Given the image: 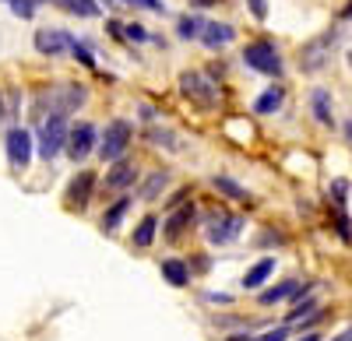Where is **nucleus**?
<instances>
[{"mask_svg": "<svg viewBox=\"0 0 352 341\" xmlns=\"http://www.w3.org/2000/svg\"><path fill=\"white\" fill-rule=\"evenodd\" d=\"M88 102V89L85 84H53V89L39 92L32 102V117L46 120V117H71Z\"/></svg>", "mask_w": 352, "mask_h": 341, "instance_id": "f257e3e1", "label": "nucleus"}, {"mask_svg": "<svg viewBox=\"0 0 352 341\" xmlns=\"http://www.w3.org/2000/svg\"><path fill=\"white\" fill-rule=\"evenodd\" d=\"M338 43H342V32H338V28H328V32L314 36V39L300 49V71H303V74L324 71L328 60H331V49H335Z\"/></svg>", "mask_w": 352, "mask_h": 341, "instance_id": "f03ea898", "label": "nucleus"}, {"mask_svg": "<svg viewBox=\"0 0 352 341\" xmlns=\"http://www.w3.org/2000/svg\"><path fill=\"white\" fill-rule=\"evenodd\" d=\"M180 92H184L197 109H215L219 99H222L215 78L204 74V71H184V74H180Z\"/></svg>", "mask_w": 352, "mask_h": 341, "instance_id": "7ed1b4c3", "label": "nucleus"}, {"mask_svg": "<svg viewBox=\"0 0 352 341\" xmlns=\"http://www.w3.org/2000/svg\"><path fill=\"white\" fill-rule=\"evenodd\" d=\"M243 64L257 74H268V78H278L282 74V53L272 39H257V43H247L243 46Z\"/></svg>", "mask_w": 352, "mask_h": 341, "instance_id": "20e7f679", "label": "nucleus"}, {"mask_svg": "<svg viewBox=\"0 0 352 341\" xmlns=\"http://www.w3.org/2000/svg\"><path fill=\"white\" fill-rule=\"evenodd\" d=\"M67 117H46L43 120V127H39V141H36V152H39V158H46V162H53L56 155L64 152V145H67Z\"/></svg>", "mask_w": 352, "mask_h": 341, "instance_id": "39448f33", "label": "nucleus"}, {"mask_svg": "<svg viewBox=\"0 0 352 341\" xmlns=\"http://www.w3.org/2000/svg\"><path fill=\"white\" fill-rule=\"evenodd\" d=\"M131 137H134V130H131L127 120H109L102 137H99V145H96V152L102 155V162H116V158H124V152L131 148Z\"/></svg>", "mask_w": 352, "mask_h": 341, "instance_id": "423d86ee", "label": "nucleus"}, {"mask_svg": "<svg viewBox=\"0 0 352 341\" xmlns=\"http://www.w3.org/2000/svg\"><path fill=\"white\" fill-rule=\"evenodd\" d=\"M96 145H99L96 127L81 120V124H74V127L67 130V145H64V152L71 155V162H85L88 155L96 152Z\"/></svg>", "mask_w": 352, "mask_h": 341, "instance_id": "0eeeda50", "label": "nucleus"}, {"mask_svg": "<svg viewBox=\"0 0 352 341\" xmlns=\"http://www.w3.org/2000/svg\"><path fill=\"white\" fill-rule=\"evenodd\" d=\"M4 148H8V162L14 169H28L32 152H36V141H32V134H28L25 127H11L8 137H4Z\"/></svg>", "mask_w": 352, "mask_h": 341, "instance_id": "6e6552de", "label": "nucleus"}, {"mask_svg": "<svg viewBox=\"0 0 352 341\" xmlns=\"http://www.w3.org/2000/svg\"><path fill=\"white\" fill-rule=\"evenodd\" d=\"M204 233H208V243L222 246V243L236 239L243 233V218H236V215H212L208 225H204Z\"/></svg>", "mask_w": 352, "mask_h": 341, "instance_id": "1a4fd4ad", "label": "nucleus"}, {"mask_svg": "<svg viewBox=\"0 0 352 341\" xmlns=\"http://www.w3.org/2000/svg\"><path fill=\"white\" fill-rule=\"evenodd\" d=\"M32 43H36V49H39L43 56H60V53H71L74 36L64 32V28H39Z\"/></svg>", "mask_w": 352, "mask_h": 341, "instance_id": "9d476101", "label": "nucleus"}, {"mask_svg": "<svg viewBox=\"0 0 352 341\" xmlns=\"http://www.w3.org/2000/svg\"><path fill=\"white\" fill-rule=\"evenodd\" d=\"M92 190H96V173L92 169H81V173L67 183V208H78V211H85L88 208V201H92Z\"/></svg>", "mask_w": 352, "mask_h": 341, "instance_id": "9b49d317", "label": "nucleus"}, {"mask_svg": "<svg viewBox=\"0 0 352 341\" xmlns=\"http://www.w3.org/2000/svg\"><path fill=\"white\" fill-rule=\"evenodd\" d=\"M134 180H138V165L127 162V158H116L113 169L106 173V190H109V193H120V190L134 187Z\"/></svg>", "mask_w": 352, "mask_h": 341, "instance_id": "f8f14e48", "label": "nucleus"}, {"mask_svg": "<svg viewBox=\"0 0 352 341\" xmlns=\"http://www.w3.org/2000/svg\"><path fill=\"white\" fill-rule=\"evenodd\" d=\"M232 39H236V28L226 25V21H204V28H201V43L208 49H222Z\"/></svg>", "mask_w": 352, "mask_h": 341, "instance_id": "ddd939ff", "label": "nucleus"}, {"mask_svg": "<svg viewBox=\"0 0 352 341\" xmlns=\"http://www.w3.org/2000/svg\"><path fill=\"white\" fill-rule=\"evenodd\" d=\"M310 109H314V120H317L320 127H331V124H335L331 92H328V89H314V92H310Z\"/></svg>", "mask_w": 352, "mask_h": 341, "instance_id": "4468645a", "label": "nucleus"}, {"mask_svg": "<svg viewBox=\"0 0 352 341\" xmlns=\"http://www.w3.org/2000/svg\"><path fill=\"white\" fill-rule=\"evenodd\" d=\"M303 289V281L300 278H289V281H282V285H272V289H261V306H272V303H282V299H289V296H296Z\"/></svg>", "mask_w": 352, "mask_h": 341, "instance_id": "2eb2a0df", "label": "nucleus"}, {"mask_svg": "<svg viewBox=\"0 0 352 341\" xmlns=\"http://www.w3.org/2000/svg\"><path fill=\"white\" fill-rule=\"evenodd\" d=\"M272 271H275V257H264V261H257V264L243 274V289H261L264 281L272 278Z\"/></svg>", "mask_w": 352, "mask_h": 341, "instance_id": "dca6fc26", "label": "nucleus"}, {"mask_svg": "<svg viewBox=\"0 0 352 341\" xmlns=\"http://www.w3.org/2000/svg\"><path fill=\"white\" fill-rule=\"evenodd\" d=\"M282 102H285V92L278 89V84H272L264 95H257V102H254V113H261V117H272L275 109H282Z\"/></svg>", "mask_w": 352, "mask_h": 341, "instance_id": "f3484780", "label": "nucleus"}, {"mask_svg": "<svg viewBox=\"0 0 352 341\" xmlns=\"http://www.w3.org/2000/svg\"><path fill=\"white\" fill-rule=\"evenodd\" d=\"M187 225H194V208H190V204L180 208V211L166 222V239H180V236L187 233Z\"/></svg>", "mask_w": 352, "mask_h": 341, "instance_id": "a211bd4d", "label": "nucleus"}, {"mask_svg": "<svg viewBox=\"0 0 352 341\" xmlns=\"http://www.w3.org/2000/svg\"><path fill=\"white\" fill-rule=\"evenodd\" d=\"M67 14H74V18H99V0H56Z\"/></svg>", "mask_w": 352, "mask_h": 341, "instance_id": "6ab92c4d", "label": "nucleus"}, {"mask_svg": "<svg viewBox=\"0 0 352 341\" xmlns=\"http://www.w3.org/2000/svg\"><path fill=\"white\" fill-rule=\"evenodd\" d=\"M127 208H131V197H120L113 208H106V215H102V233H116V225L124 222Z\"/></svg>", "mask_w": 352, "mask_h": 341, "instance_id": "aec40b11", "label": "nucleus"}, {"mask_svg": "<svg viewBox=\"0 0 352 341\" xmlns=\"http://www.w3.org/2000/svg\"><path fill=\"white\" fill-rule=\"evenodd\" d=\"M166 183H169V173L166 169H155V173L144 180V187H141V201H155V197L166 190Z\"/></svg>", "mask_w": 352, "mask_h": 341, "instance_id": "412c9836", "label": "nucleus"}, {"mask_svg": "<svg viewBox=\"0 0 352 341\" xmlns=\"http://www.w3.org/2000/svg\"><path fill=\"white\" fill-rule=\"evenodd\" d=\"M162 274H166L169 285H176V289H184L187 281H190V271H187V264H180V261H162Z\"/></svg>", "mask_w": 352, "mask_h": 341, "instance_id": "4be33fe9", "label": "nucleus"}, {"mask_svg": "<svg viewBox=\"0 0 352 341\" xmlns=\"http://www.w3.org/2000/svg\"><path fill=\"white\" fill-rule=\"evenodd\" d=\"M201 28H204L201 14H184L180 21H176V36L180 39H201Z\"/></svg>", "mask_w": 352, "mask_h": 341, "instance_id": "5701e85b", "label": "nucleus"}, {"mask_svg": "<svg viewBox=\"0 0 352 341\" xmlns=\"http://www.w3.org/2000/svg\"><path fill=\"white\" fill-rule=\"evenodd\" d=\"M155 225H159V218L155 215H148V218H141L138 222V229H134V246H152V239H155Z\"/></svg>", "mask_w": 352, "mask_h": 341, "instance_id": "b1692460", "label": "nucleus"}, {"mask_svg": "<svg viewBox=\"0 0 352 341\" xmlns=\"http://www.w3.org/2000/svg\"><path fill=\"white\" fill-rule=\"evenodd\" d=\"M212 183H215V190H219V193H226V197H232V201H247V197H250V193H247V190H243L240 183H232L229 176H215Z\"/></svg>", "mask_w": 352, "mask_h": 341, "instance_id": "393cba45", "label": "nucleus"}, {"mask_svg": "<svg viewBox=\"0 0 352 341\" xmlns=\"http://www.w3.org/2000/svg\"><path fill=\"white\" fill-rule=\"evenodd\" d=\"M8 4H11V14L14 18H36V11H39V0H8Z\"/></svg>", "mask_w": 352, "mask_h": 341, "instance_id": "a878e982", "label": "nucleus"}, {"mask_svg": "<svg viewBox=\"0 0 352 341\" xmlns=\"http://www.w3.org/2000/svg\"><path fill=\"white\" fill-rule=\"evenodd\" d=\"M124 39H131V43H148L152 36H148V28H144V25L127 21V25H124Z\"/></svg>", "mask_w": 352, "mask_h": 341, "instance_id": "bb28decb", "label": "nucleus"}, {"mask_svg": "<svg viewBox=\"0 0 352 341\" xmlns=\"http://www.w3.org/2000/svg\"><path fill=\"white\" fill-rule=\"evenodd\" d=\"M71 53H74V60H78V64H85V67H96V56H92V49H88L85 43H78V39H74Z\"/></svg>", "mask_w": 352, "mask_h": 341, "instance_id": "cd10ccee", "label": "nucleus"}, {"mask_svg": "<svg viewBox=\"0 0 352 341\" xmlns=\"http://www.w3.org/2000/svg\"><path fill=\"white\" fill-rule=\"evenodd\" d=\"M148 137H152V145H166V148H173V152L180 148V141H176V134H169V130H152Z\"/></svg>", "mask_w": 352, "mask_h": 341, "instance_id": "c85d7f7f", "label": "nucleus"}, {"mask_svg": "<svg viewBox=\"0 0 352 341\" xmlns=\"http://www.w3.org/2000/svg\"><path fill=\"white\" fill-rule=\"evenodd\" d=\"M331 193H335V204L345 208V201H349V183H345V180H335V183H331Z\"/></svg>", "mask_w": 352, "mask_h": 341, "instance_id": "c756f323", "label": "nucleus"}, {"mask_svg": "<svg viewBox=\"0 0 352 341\" xmlns=\"http://www.w3.org/2000/svg\"><path fill=\"white\" fill-rule=\"evenodd\" d=\"M285 338H289V327H272V331L257 334L254 341H285Z\"/></svg>", "mask_w": 352, "mask_h": 341, "instance_id": "7c9ffc66", "label": "nucleus"}, {"mask_svg": "<svg viewBox=\"0 0 352 341\" xmlns=\"http://www.w3.org/2000/svg\"><path fill=\"white\" fill-rule=\"evenodd\" d=\"M247 8H250V14H254L257 21L268 18V0H247Z\"/></svg>", "mask_w": 352, "mask_h": 341, "instance_id": "2f4dec72", "label": "nucleus"}, {"mask_svg": "<svg viewBox=\"0 0 352 341\" xmlns=\"http://www.w3.org/2000/svg\"><path fill=\"white\" fill-rule=\"evenodd\" d=\"M141 120H155V109L152 106H141Z\"/></svg>", "mask_w": 352, "mask_h": 341, "instance_id": "473e14b6", "label": "nucleus"}, {"mask_svg": "<svg viewBox=\"0 0 352 341\" xmlns=\"http://www.w3.org/2000/svg\"><path fill=\"white\" fill-rule=\"evenodd\" d=\"M208 299H212V303H229V296H226V292H208Z\"/></svg>", "mask_w": 352, "mask_h": 341, "instance_id": "72a5a7b5", "label": "nucleus"}, {"mask_svg": "<svg viewBox=\"0 0 352 341\" xmlns=\"http://www.w3.org/2000/svg\"><path fill=\"white\" fill-rule=\"evenodd\" d=\"M331 341H352V327H345V331H342L338 338H331Z\"/></svg>", "mask_w": 352, "mask_h": 341, "instance_id": "f704fd0d", "label": "nucleus"}, {"mask_svg": "<svg viewBox=\"0 0 352 341\" xmlns=\"http://www.w3.org/2000/svg\"><path fill=\"white\" fill-rule=\"evenodd\" d=\"M106 4H134V8H141V0H106Z\"/></svg>", "mask_w": 352, "mask_h": 341, "instance_id": "c9c22d12", "label": "nucleus"}, {"mask_svg": "<svg viewBox=\"0 0 352 341\" xmlns=\"http://www.w3.org/2000/svg\"><path fill=\"white\" fill-rule=\"evenodd\" d=\"M342 18H345V21H352V0H349V4H345V11H342Z\"/></svg>", "mask_w": 352, "mask_h": 341, "instance_id": "e433bc0d", "label": "nucleus"}, {"mask_svg": "<svg viewBox=\"0 0 352 341\" xmlns=\"http://www.w3.org/2000/svg\"><path fill=\"white\" fill-rule=\"evenodd\" d=\"M194 4H197V8H208V4H215V0H194Z\"/></svg>", "mask_w": 352, "mask_h": 341, "instance_id": "4c0bfd02", "label": "nucleus"}, {"mask_svg": "<svg viewBox=\"0 0 352 341\" xmlns=\"http://www.w3.org/2000/svg\"><path fill=\"white\" fill-rule=\"evenodd\" d=\"M303 341H320V334H307V338H303Z\"/></svg>", "mask_w": 352, "mask_h": 341, "instance_id": "58836bf2", "label": "nucleus"}, {"mask_svg": "<svg viewBox=\"0 0 352 341\" xmlns=\"http://www.w3.org/2000/svg\"><path fill=\"white\" fill-rule=\"evenodd\" d=\"M0 120H4V95H0Z\"/></svg>", "mask_w": 352, "mask_h": 341, "instance_id": "ea45409f", "label": "nucleus"}, {"mask_svg": "<svg viewBox=\"0 0 352 341\" xmlns=\"http://www.w3.org/2000/svg\"><path fill=\"white\" fill-rule=\"evenodd\" d=\"M349 64H352V53H349Z\"/></svg>", "mask_w": 352, "mask_h": 341, "instance_id": "a19ab883", "label": "nucleus"}, {"mask_svg": "<svg viewBox=\"0 0 352 341\" xmlns=\"http://www.w3.org/2000/svg\"><path fill=\"white\" fill-rule=\"evenodd\" d=\"M349 130H352V124H349Z\"/></svg>", "mask_w": 352, "mask_h": 341, "instance_id": "79ce46f5", "label": "nucleus"}]
</instances>
